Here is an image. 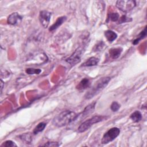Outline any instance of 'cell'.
<instances>
[{"label":"cell","mask_w":147,"mask_h":147,"mask_svg":"<svg viewBox=\"0 0 147 147\" xmlns=\"http://www.w3.org/2000/svg\"><path fill=\"white\" fill-rule=\"evenodd\" d=\"M77 114L71 110H64L56 115L53 119L52 123L57 127H63L74 122Z\"/></svg>","instance_id":"6da1fadb"},{"label":"cell","mask_w":147,"mask_h":147,"mask_svg":"<svg viewBox=\"0 0 147 147\" xmlns=\"http://www.w3.org/2000/svg\"><path fill=\"white\" fill-rule=\"evenodd\" d=\"M111 80V78L109 76L103 77L99 79L86 94L85 97L86 99H91L95 95L100 92V91L103 90L108 84Z\"/></svg>","instance_id":"7a4b0ae2"},{"label":"cell","mask_w":147,"mask_h":147,"mask_svg":"<svg viewBox=\"0 0 147 147\" xmlns=\"http://www.w3.org/2000/svg\"><path fill=\"white\" fill-rule=\"evenodd\" d=\"M106 118V117L102 115L94 116L91 118H90L84 122H83L78 128V131L79 133H83L89 129L94 124L102 121Z\"/></svg>","instance_id":"3957f363"},{"label":"cell","mask_w":147,"mask_h":147,"mask_svg":"<svg viewBox=\"0 0 147 147\" xmlns=\"http://www.w3.org/2000/svg\"><path fill=\"white\" fill-rule=\"evenodd\" d=\"M120 129L118 127H114L110 129L107 132H106L102 140L101 143L102 144H107L115 140L119 134Z\"/></svg>","instance_id":"277c9868"},{"label":"cell","mask_w":147,"mask_h":147,"mask_svg":"<svg viewBox=\"0 0 147 147\" xmlns=\"http://www.w3.org/2000/svg\"><path fill=\"white\" fill-rule=\"evenodd\" d=\"M136 6V2L133 0H120L116 2V6L123 12L131 10Z\"/></svg>","instance_id":"5b68a950"},{"label":"cell","mask_w":147,"mask_h":147,"mask_svg":"<svg viewBox=\"0 0 147 147\" xmlns=\"http://www.w3.org/2000/svg\"><path fill=\"white\" fill-rule=\"evenodd\" d=\"M84 51V46H80L75 51V52L72 53V55L70 57H69L68 59H66V61L72 65L78 64L80 61L81 57Z\"/></svg>","instance_id":"8992f818"},{"label":"cell","mask_w":147,"mask_h":147,"mask_svg":"<svg viewBox=\"0 0 147 147\" xmlns=\"http://www.w3.org/2000/svg\"><path fill=\"white\" fill-rule=\"evenodd\" d=\"M51 13L47 10H42L40 12L39 20L41 24L45 28H47L51 20Z\"/></svg>","instance_id":"52a82bcc"},{"label":"cell","mask_w":147,"mask_h":147,"mask_svg":"<svg viewBox=\"0 0 147 147\" xmlns=\"http://www.w3.org/2000/svg\"><path fill=\"white\" fill-rule=\"evenodd\" d=\"M22 17L18 13H11L7 18V22L9 24L15 25L19 24L22 21Z\"/></svg>","instance_id":"ba28073f"},{"label":"cell","mask_w":147,"mask_h":147,"mask_svg":"<svg viewBox=\"0 0 147 147\" xmlns=\"http://www.w3.org/2000/svg\"><path fill=\"white\" fill-rule=\"evenodd\" d=\"M66 19H67V17L65 16H62V17H59L57 19V20L56 21V22L50 26L49 30L52 32V31L56 30V29H57L60 26H61L63 24V23L66 20Z\"/></svg>","instance_id":"9c48e42d"},{"label":"cell","mask_w":147,"mask_h":147,"mask_svg":"<svg viewBox=\"0 0 147 147\" xmlns=\"http://www.w3.org/2000/svg\"><path fill=\"white\" fill-rule=\"evenodd\" d=\"M99 62V59L95 57H91L89 58L86 61L82 64V67H91L96 65Z\"/></svg>","instance_id":"30bf717a"},{"label":"cell","mask_w":147,"mask_h":147,"mask_svg":"<svg viewBox=\"0 0 147 147\" xmlns=\"http://www.w3.org/2000/svg\"><path fill=\"white\" fill-rule=\"evenodd\" d=\"M122 51V48L121 47L114 48H112V49H110L109 53H110L111 58L117 59L120 56Z\"/></svg>","instance_id":"8fae6325"},{"label":"cell","mask_w":147,"mask_h":147,"mask_svg":"<svg viewBox=\"0 0 147 147\" xmlns=\"http://www.w3.org/2000/svg\"><path fill=\"white\" fill-rule=\"evenodd\" d=\"M105 36L109 41L112 42L115 40L117 37V34L114 31L107 30L105 32Z\"/></svg>","instance_id":"7c38bea8"},{"label":"cell","mask_w":147,"mask_h":147,"mask_svg":"<svg viewBox=\"0 0 147 147\" xmlns=\"http://www.w3.org/2000/svg\"><path fill=\"white\" fill-rule=\"evenodd\" d=\"M130 118L133 122H138L142 119V114L140 111H136L130 115Z\"/></svg>","instance_id":"4fadbf2b"},{"label":"cell","mask_w":147,"mask_h":147,"mask_svg":"<svg viewBox=\"0 0 147 147\" xmlns=\"http://www.w3.org/2000/svg\"><path fill=\"white\" fill-rule=\"evenodd\" d=\"M46 126H47V123H45V122H42L39 123L35 127V128H34V130H33V133H34V134H38V133L41 132L42 131H43Z\"/></svg>","instance_id":"5bb4252c"},{"label":"cell","mask_w":147,"mask_h":147,"mask_svg":"<svg viewBox=\"0 0 147 147\" xmlns=\"http://www.w3.org/2000/svg\"><path fill=\"white\" fill-rule=\"evenodd\" d=\"M146 28L145 27V28H144V29L142 31H141V33L138 34V36H137V38H136V39L133 41V44L134 45L137 44L140 42V41L141 40L143 39V38L146 36Z\"/></svg>","instance_id":"9a60e30c"},{"label":"cell","mask_w":147,"mask_h":147,"mask_svg":"<svg viewBox=\"0 0 147 147\" xmlns=\"http://www.w3.org/2000/svg\"><path fill=\"white\" fill-rule=\"evenodd\" d=\"M89 86H90L89 80L87 78H84L83 79H82L80 81V82L79 83L77 88L78 89H85L87 87H89Z\"/></svg>","instance_id":"2e32d148"},{"label":"cell","mask_w":147,"mask_h":147,"mask_svg":"<svg viewBox=\"0 0 147 147\" xmlns=\"http://www.w3.org/2000/svg\"><path fill=\"white\" fill-rule=\"evenodd\" d=\"M20 138L22 141L25 142L26 144H30L32 140V136L29 133L22 134L21 136H20Z\"/></svg>","instance_id":"e0dca14e"},{"label":"cell","mask_w":147,"mask_h":147,"mask_svg":"<svg viewBox=\"0 0 147 147\" xmlns=\"http://www.w3.org/2000/svg\"><path fill=\"white\" fill-rule=\"evenodd\" d=\"M1 146V147H14V146H17V145L15 144L14 142L12 141L11 140H7L2 144Z\"/></svg>","instance_id":"ac0fdd59"},{"label":"cell","mask_w":147,"mask_h":147,"mask_svg":"<svg viewBox=\"0 0 147 147\" xmlns=\"http://www.w3.org/2000/svg\"><path fill=\"white\" fill-rule=\"evenodd\" d=\"M26 73L29 75H33V74H39L41 72L40 69H36V68H27L26 69Z\"/></svg>","instance_id":"d6986e66"},{"label":"cell","mask_w":147,"mask_h":147,"mask_svg":"<svg viewBox=\"0 0 147 147\" xmlns=\"http://www.w3.org/2000/svg\"><path fill=\"white\" fill-rule=\"evenodd\" d=\"M110 20L113 22H116L118 21L119 18V16L118 13H111L109 14Z\"/></svg>","instance_id":"ffe728a7"},{"label":"cell","mask_w":147,"mask_h":147,"mask_svg":"<svg viewBox=\"0 0 147 147\" xmlns=\"http://www.w3.org/2000/svg\"><path fill=\"white\" fill-rule=\"evenodd\" d=\"M132 19L131 18L127 17L126 16H122L121 17H119L118 20V24H122V23H125L127 22H130L131 21Z\"/></svg>","instance_id":"44dd1931"},{"label":"cell","mask_w":147,"mask_h":147,"mask_svg":"<svg viewBox=\"0 0 147 147\" xmlns=\"http://www.w3.org/2000/svg\"><path fill=\"white\" fill-rule=\"evenodd\" d=\"M121 106L120 105L117 103V102H113L111 106H110V108H111V110L113 111H117L119 110V109L120 108Z\"/></svg>","instance_id":"7402d4cb"},{"label":"cell","mask_w":147,"mask_h":147,"mask_svg":"<svg viewBox=\"0 0 147 147\" xmlns=\"http://www.w3.org/2000/svg\"><path fill=\"white\" fill-rule=\"evenodd\" d=\"M60 144L57 142H48L44 144L42 146H59Z\"/></svg>","instance_id":"603a6c76"},{"label":"cell","mask_w":147,"mask_h":147,"mask_svg":"<svg viewBox=\"0 0 147 147\" xmlns=\"http://www.w3.org/2000/svg\"><path fill=\"white\" fill-rule=\"evenodd\" d=\"M1 91L2 92V88H3V82L2 80H1Z\"/></svg>","instance_id":"cb8c5ba5"}]
</instances>
